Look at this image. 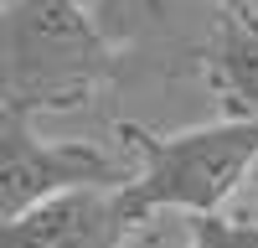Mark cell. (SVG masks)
I'll return each instance as SVG.
<instances>
[{
	"label": "cell",
	"instance_id": "1",
	"mask_svg": "<svg viewBox=\"0 0 258 248\" xmlns=\"http://www.w3.org/2000/svg\"><path fill=\"white\" fill-rule=\"evenodd\" d=\"M119 47L83 0H6V103L11 114H78L114 83Z\"/></svg>",
	"mask_w": 258,
	"mask_h": 248
},
{
	"label": "cell",
	"instance_id": "2",
	"mask_svg": "<svg viewBox=\"0 0 258 248\" xmlns=\"http://www.w3.org/2000/svg\"><path fill=\"white\" fill-rule=\"evenodd\" d=\"M114 135L135 155V181L124 186V197L140 227H155L165 212L186 222L222 217V207L238 197V186L258 165V124L248 119H212L176 135L124 119Z\"/></svg>",
	"mask_w": 258,
	"mask_h": 248
},
{
	"label": "cell",
	"instance_id": "3",
	"mask_svg": "<svg viewBox=\"0 0 258 248\" xmlns=\"http://www.w3.org/2000/svg\"><path fill=\"white\" fill-rule=\"evenodd\" d=\"M129 181L135 171L124 165V155L103 150L98 140H41L36 119L0 109V217L6 222L52 197Z\"/></svg>",
	"mask_w": 258,
	"mask_h": 248
},
{
	"label": "cell",
	"instance_id": "4",
	"mask_svg": "<svg viewBox=\"0 0 258 248\" xmlns=\"http://www.w3.org/2000/svg\"><path fill=\"white\" fill-rule=\"evenodd\" d=\"M135 233L145 227L129 212L124 186H93L0 222V248H129Z\"/></svg>",
	"mask_w": 258,
	"mask_h": 248
},
{
	"label": "cell",
	"instance_id": "5",
	"mask_svg": "<svg viewBox=\"0 0 258 248\" xmlns=\"http://www.w3.org/2000/svg\"><path fill=\"white\" fill-rule=\"evenodd\" d=\"M202 83L222 103V119L258 124V16L253 6H217L202 41Z\"/></svg>",
	"mask_w": 258,
	"mask_h": 248
},
{
	"label": "cell",
	"instance_id": "6",
	"mask_svg": "<svg viewBox=\"0 0 258 248\" xmlns=\"http://www.w3.org/2000/svg\"><path fill=\"white\" fill-rule=\"evenodd\" d=\"M170 0H93V16L103 36L114 41V47H124V41H135L145 26H155V21L165 16Z\"/></svg>",
	"mask_w": 258,
	"mask_h": 248
},
{
	"label": "cell",
	"instance_id": "7",
	"mask_svg": "<svg viewBox=\"0 0 258 248\" xmlns=\"http://www.w3.org/2000/svg\"><path fill=\"white\" fill-rule=\"evenodd\" d=\"M176 248H258V222H238V217H191Z\"/></svg>",
	"mask_w": 258,
	"mask_h": 248
},
{
	"label": "cell",
	"instance_id": "8",
	"mask_svg": "<svg viewBox=\"0 0 258 248\" xmlns=\"http://www.w3.org/2000/svg\"><path fill=\"white\" fill-rule=\"evenodd\" d=\"M129 248H176V238H165L160 222H155V227H145V233H135V243H129Z\"/></svg>",
	"mask_w": 258,
	"mask_h": 248
}]
</instances>
